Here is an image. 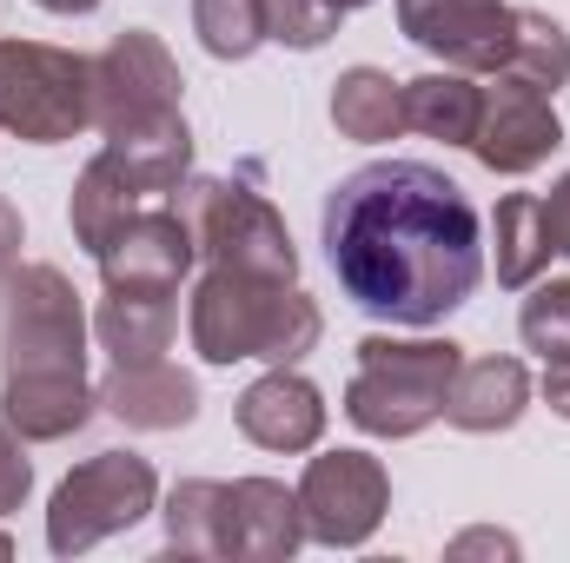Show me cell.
Segmentation results:
<instances>
[{"label":"cell","mask_w":570,"mask_h":563,"mask_svg":"<svg viewBox=\"0 0 570 563\" xmlns=\"http://www.w3.org/2000/svg\"><path fill=\"white\" fill-rule=\"evenodd\" d=\"M531 405V372L518 358H464L444 398V418L458 431H511Z\"/></svg>","instance_id":"17"},{"label":"cell","mask_w":570,"mask_h":563,"mask_svg":"<svg viewBox=\"0 0 570 563\" xmlns=\"http://www.w3.org/2000/svg\"><path fill=\"white\" fill-rule=\"evenodd\" d=\"M107 159L140 186L146 199L153 192H179L186 166H193V134L179 113H159V120H140V127H120L107 134Z\"/></svg>","instance_id":"19"},{"label":"cell","mask_w":570,"mask_h":563,"mask_svg":"<svg viewBox=\"0 0 570 563\" xmlns=\"http://www.w3.org/2000/svg\"><path fill=\"white\" fill-rule=\"evenodd\" d=\"M140 199H146L140 186H134V179L100 152V159L80 172V186H73V239L100 259V253H107V239L140 213Z\"/></svg>","instance_id":"22"},{"label":"cell","mask_w":570,"mask_h":563,"mask_svg":"<svg viewBox=\"0 0 570 563\" xmlns=\"http://www.w3.org/2000/svg\"><path fill=\"white\" fill-rule=\"evenodd\" d=\"M193 27L213 60H246L266 40V7L259 0H193Z\"/></svg>","instance_id":"26"},{"label":"cell","mask_w":570,"mask_h":563,"mask_svg":"<svg viewBox=\"0 0 570 563\" xmlns=\"http://www.w3.org/2000/svg\"><path fill=\"white\" fill-rule=\"evenodd\" d=\"M518 332H524V345H531L544 365L570 358V279L538 285V292L524 298V318H518Z\"/></svg>","instance_id":"27"},{"label":"cell","mask_w":570,"mask_h":563,"mask_svg":"<svg viewBox=\"0 0 570 563\" xmlns=\"http://www.w3.org/2000/svg\"><path fill=\"white\" fill-rule=\"evenodd\" d=\"M27 484H33V464H27V451H20L13 424H0V517L27 504Z\"/></svg>","instance_id":"29"},{"label":"cell","mask_w":570,"mask_h":563,"mask_svg":"<svg viewBox=\"0 0 570 563\" xmlns=\"http://www.w3.org/2000/svg\"><path fill=\"white\" fill-rule=\"evenodd\" d=\"M325 259L345 298L392 325H431L471 298L484 273V226L458 179L425 159H379L332 186Z\"/></svg>","instance_id":"1"},{"label":"cell","mask_w":570,"mask_h":563,"mask_svg":"<svg viewBox=\"0 0 570 563\" xmlns=\"http://www.w3.org/2000/svg\"><path fill=\"white\" fill-rule=\"evenodd\" d=\"M100 405L120 424H134V431H173V424H193L199 385L179 365H166V358H153V365H114V378L100 385Z\"/></svg>","instance_id":"16"},{"label":"cell","mask_w":570,"mask_h":563,"mask_svg":"<svg viewBox=\"0 0 570 563\" xmlns=\"http://www.w3.org/2000/svg\"><path fill=\"white\" fill-rule=\"evenodd\" d=\"M498 73H518L524 87H538V93H558V87L570 80V33L551 20V13H538V7H518L511 60H504Z\"/></svg>","instance_id":"24"},{"label":"cell","mask_w":570,"mask_h":563,"mask_svg":"<svg viewBox=\"0 0 570 563\" xmlns=\"http://www.w3.org/2000/svg\"><path fill=\"white\" fill-rule=\"evenodd\" d=\"M318 332H325L318 305L285 279L213 266L199 279V292H193V352L206 365H233V358L298 365L318 345Z\"/></svg>","instance_id":"2"},{"label":"cell","mask_w":570,"mask_h":563,"mask_svg":"<svg viewBox=\"0 0 570 563\" xmlns=\"http://www.w3.org/2000/svg\"><path fill=\"white\" fill-rule=\"evenodd\" d=\"M7 551H13V544H7V537H0V557H7Z\"/></svg>","instance_id":"35"},{"label":"cell","mask_w":570,"mask_h":563,"mask_svg":"<svg viewBox=\"0 0 570 563\" xmlns=\"http://www.w3.org/2000/svg\"><path fill=\"white\" fill-rule=\"evenodd\" d=\"M305 544V517H298V491H285L273 477H239L226 484V544L219 557H292Z\"/></svg>","instance_id":"13"},{"label":"cell","mask_w":570,"mask_h":563,"mask_svg":"<svg viewBox=\"0 0 570 563\" xmlns=\"http://www.w3.org/2000/svg\"><path fill=\"white\" fill-rule=\"evenodd\" d=\"M0 127L33 146H60L94 127V60L40 47V40H0Z\"/></svg>","instance_id":"5"},{"label":"cell","mask_w":570,"mask_h":563,"mask_svg":"<svg viewBox=\"0 0 570 563\" xmlns=\"http://www.w3.org/2000/svg\"><path fill=\"white\" fill-rule=\"evenodd\" d=\"M491 233H498V285H531L558 253L551 226H544V199H531V192H511L498 206Z\"/></svg>","instance_id":"23"},{"label":"cell","mask_w":570,"mask_h":563,"mask_svg":"<svg viewBox=\"0 0 570 563\" xmlns=\"http://www.w3.org/2000/svg\"><path fill=\"white\" fill-rule=\"evenodd\" d=\"M332 7H338V13H352V7H365V0H332Z\"/></svg>","instance_id":"34"},{"label":"cell","mask_w":570,"mask_h":563,"mask_svg":"<svg viewBox=\"0 0 570 563\" xmlns=\"http://www.w3.org/2000/svg\"><path fill=\"white\" fill-rule=\"evenodd\" d=\"M153 497H159V477H153L146 457H134V451H100V457H87L80 471L60 477V491L47 504V544L60 557H80L100 537L140 524L146 511H153Z\"/></svg>","instance_id":"6"},{"label":"cell","mask_w":570,"mask_h":563,"mask_svg":"<svg viewBox=\"0 0 570 563\" xmlns=\"http://www.w3.org/2000/svg\"><path fill=\"white\" fill-rule=\"evenodd\" d=\"M332 127L345 140H399L405 134V80L379 73V67H352L338 73V93H332Z\"/></svg>","instance_id":"21"},{"label":"cell","mask_w":570,"mask_h":563,"mask_svg":"<svg viewBox=\"0 0 570 563\" xmlns=\"http://www.w3.org/2000/svg\"><path fill=\"white\" fill-rule=\"evenodd\" d=\"M544 226H551V246L570 259V172L551 186V199H544Z\"/></svg>","instance_id":"30"},{"label":"cell","mask_w":570,"mask_h":563,"mask_svg":"<svg viewBox=\"0 0 570 563\" xmlns=\"http://www.w3.org/2000/svg\"><path fill=\"white\" fill-rule=\"evenodd\" d=\"M399 27L458 73H498L511 60L518 7H504V0H399Z\"/></svg>","instance_id":"10"},{"label":"cell","mask_w":570,"mask_h":563,"mask_svg":"<svg viewBox=\"0 0 570 563\" xmlns=\"http://www.w3.org/2000/svg\"><path fill=\"white\" fill-rule=\"evenodd\" d=\"M166 537H173V551H186V557H219V544H226V484L186 477V484L166 497Z\"/></svg>","instance_id":"25"},{"label":"cell","mask_w":570,"mask_h":563,"mask_svg":"<svg viewBox=\"0 0 570 563\" xmlns=\"http://www.w3.org/2000/svg\"><path fill=\"white\" fill-rule=\"evenodd\" d=\"M558 146H564V127H558V113H551V93L524 87L518 73H491L484 113H478V134H471V152H478L491 172H531V166H544Z\"/></svg>","instance_id":"11"},{"label":"cell","mask_w":570,"mask_h":563,"mask_svg":"<svg viewBox=\"0 0 570 563\" xmlns=\"http://www.w3.org/2000/svg\"><path fill=\"white\" fill-rule=\"evenodd\" d=\"M13 259H20V213L0 192V279H13Z\"/></svg>","instance_id":"31"},{"label":"cell","mask_w":570,"mask_h":563,"mask_svg":"<svg viewBox=\"0 0 570 563\" xmlns=\"http://www.w3.org/2000/svg\"><path fill=\"white\" fill-rule=\"evenodd\" d=\"M259 7H266V40L298 47V53H312V47H325L338 33V7L332 0H259Z\"/></svg>","instance_id":"28"},{"label":"cell","mask_w":570,"mask_h":563,"mask_svg":"<svg viewBox=\"0 0 570 563\" xmlns=\"http://www.w3.org/2000/svg\"><path fill=\"white\" fill-rule=\"evenodd\" d=\"M253 179V166H246ZM246 179H179V199L173 213L193 226L199 253L213 266H233V273H259V279H298V253H292V233L273 213L266 192H253Z\"/></svg>","instance_id":"4"},{"label":"cell","mask_w":570,"mask_h":563,"mask_svg":"<svg viewBox=\"0 0 570 563\" xmlns=\"http://www.w3.org/2000/svg\"><path fill=\"white\" fill-rule=\"evenodd\" d=\"M544 398H551L558 418H570V358H558V365L544 372Z\"/></svg>","instance_id":"32"},{"label":"cell","mask_w":570,"mask_h":563,"mask_svg":"<svg viewBox=\"0 0 570 563\" xmlns=\"http://www.w3.org/2000/svg\"><path fill=\"white\" fill-rule=\"evenodd\" d=\"M458 365L464 352L451 338H365L358 372L345 385V418L372 437H412L431 418H444Z\"/></svg>","instance_id":"3"},{"label":"cell","mask_w":570,"mask_h":563,"mask_svg":"<svg viewBox=\"0 0 570 563\" xmlns=\"http://www.w3.org/2000/svg\"><path fill=\"white\" fill-rule=\"evenodd\" d=\"M239 431L259 451H312L318 431H325V398H318L312 378H298L292 365H279V372H266L239 398Z\"/></svg>","instance_id":"14"},{"label":"cell","mask_w":570,"mask_h":563,"mask_svg":"<svg viewBox=\"0 0 570 563\" xmlns=\"http://www.w3.org/2000/svg\"><path fill=\"white\" fill-rule=\"evenodd\" d=\"M159 113H179V67L146 27H127L107 53H94V127L120 134Z\"/></svg>","instance_id":"9"},{"label":"cell","mask_w":570,"mask_h":563,"mask_svg":"<svg viewBox=\"0 0 570 563\" xmlns=\"http://www.w3.org/2000/svg\"><path fill=\"white\" fill-rule=\"evenodd\" d=\"M94 405H100V392L87 385V372H7V392H0L7 424L33 444L80 431L94 418Z\"/></svg>","instance_id":"15"},{"label":"cell","mask_w":570,"mask_h":563,"mask_svg":"<svg viewBox=\"0 0 570 563\" xmlns=\"http://www.w3.org/2000/svg\"><path fill=\"white\" fill-rule=\"evenodd\" d=\"M7 372H87V312L67 273L27 266L7 292Z\"/></svg>","instance_id":"7"},{"label":"cell","mask_w":570,"mask_h":563,"mask_svg":"<svg viewBox=\"0 0 570 563\" xmlns=\"http://www.w3.org/2000/svg\"><path fill=\"white\" fill-rule=\"evenodd\" d=\"M478 113H484V87H478L471 73H458V67L405 80V127H412V134H425V140L471 146Z\"/></svg>","instance_id":"20"},{"label":"cell","mask_w":570,"mask_h":563,"mask_svg":"<svg viewBox=\"0 0 570 563\" xmlns=\"http://www.w3.org/2000/svg\"><path fill=\"white\" fill-rule=\"evenodd\" d=\"M199 259V239L193 226L173 213V206H153V213H134L107 253H100V273H107V292H179L186 266Z\"/></svg>","instance_id":"12"},{"label":"cell","mask_w":570,"mask_h":563,"mask_svg":"<svg viewBox=\"0 0 570 563\" xmlns=\"http://www.w3.org/2000/svg\"><path fill=\"white\" fill-rule=\"evenodd\" d=\"M173 325H179L173 292H107L100 318H94V332L114 352V365H153V358H166Z\"/></svg>","instance_id":"18"},{"label":"cell","mask_w":570,"mask_h":563,"mask_svg":"<svg viewBox=\"0 0 570 563\" xmlns=\"http://www.w3.org/2000/svg\"><path fill=\"white\" fill-rule=\"evenodd\" d=\"M40 7H47V13H94L100 0H40Z\"/></svg>","instance_id":"33"},{"label":"cell","mask_w":570,"mask_h":563,"mask_svg":"<svg viewBox=\"0 0 570 563\" xmlns=\"http://www.w3.org/2000/svg\"><path fill=\"white\" fill-rule=\"evenodd\" d=\"M392 504V477L379 457L365 451H325L305 464L298 477V517H305V537L312 544H332V551H352L379 531Z\"/></svg>","instance_id":"8"}]
</instances>
